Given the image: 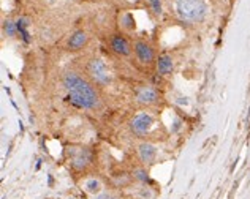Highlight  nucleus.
Returning a JSON list of instances; mask_svg holds the SVG:
<instances>
[{
  "label": "nucleus",
  "mask_w": 250,
  "mask_h": 199,
  "mask_svg": "<svg viewBox=\"0 0 250 199\" xmlns=\"http://www.w3.org/2000/svg\"><path fill=\"white\" fill-rule=\"evenodd\" d=\"M146 8L154 18H162L163 15V6H165V0H143Z\"/></svg>",
  "instance_id": "12"
},
{
  "label": "nucleus",
  "mask_w": 250,
  "mask_h": 199,
  "mask_svg": "<svg viewBox=\"0 0 250 199\" xmlns=\"http://www.w3.org/2000/svg\"><path fill=\"white\" fill-rule=\"evenodd\" d=\"M135 101L136 104L143 106V108H150V106H155L159 104L160 101V92L157 90L154 85H149V84H143V85H138L135 89Z\"/></svg>",
  "instance_id": "5"
},
{
  "label": "nucleus",
  "mask_w": 250,
  "mask_h": 199,
  "mask_svg": "<svg viewBox=\"0 0 250 199\" xmlns=\"http://www.w3.org/2000/svg\"><path fill=\"white\" fill-rule=\"evenodd\" d=\"M119 25H121V29L125 30V32L135 30V18H133V15L128 13V11H124L122 15L119 16Z\"/></svg>",
  "instance_id": "13"
},
{
  "label": "nucleus",
  "mask_w": 250,
  "mask_h": 199,
  "mask_svg": "<svg viewBox=\"0 0 250 199\" xmlns=\"http://www.w3.org/2000/svg\"><path fill=\"white\" fill-rule=\"evenodd\" d=\"M29 27H30V24H29V19L27 18H18L16 19V29H18V35L21 37V40L24 43H30V33H29Z\"/></svg>",
  "instance_id": "11"
},
{
  "label": "nucleus",
  "mask_w": 250,
  "mask_h": 199,
  "mask_svg": "<svg viewBox=\"0 0 250 199\" xmlns=\"http://www.w3.org/2000/svg\"><path fill=\"white\" fill-rule=\"evenodd\" d=\"M84 188H85V191H87V193L97 195V193H100V191H102V183H100V180H98V179L90 177V179H87V180L84 182Z\"/></svg>",
  "instance_id": "14"
},
{
  "label": "nucleus",
  "mask_w": 250,
  "mask_h": 199,
  "mask_svg": "<svg viewBox=\"0 0 250 199\" xmlns=\"http://www.w3.org/2000/svg\"><path fill=\"white\" fill-rule=\"evenodd\" d=\"M65 157L70 164L71 169L75 171H85L90 168L92 161H94V154L89 147L81 144H71L65 149Z\"/></svg>",
  "instance_id": "3"
},
{
  "label": "nucleus",
  "mask_w": 250,
  "mask_h": 199,
  "mask_svg": "<svg viewBox=\"0 0 250 199\" xmlns=\"http://www.w3.org/2000/svg\"><path fill=\"white\" fill-rule=\"evenodd\" d=\"M136 154H138V158H140V161L146 166V164H152L157 158V154H159V150L157 147L149 141H143L138 144L136 147Z\"/></svg>",
  "instance_id": "8"
},
{
  "label": "nucleus",
  "mask_w": 250,
  "mask_h": 199,
  "mask_svg": "<svg viewBox=\"0 0 250 199\" xmlns=\"http://www.w3.org/2000/svg\"><path fill=\"white\" fill-rule=\"evenodd\" d=\"M154 65H155V71L159 76H169L171 73L174 71L176 62H174V57L171 54H168V52H162L160 56H157Z\"/></svg>",
  "instance_id": "10"
},
{
  "label": "nucleus",
  "mask_w": 250,
  "mask_h": 199,
  "mask_svg": "<svg viewBox=\"0 0 250 199\" xmlns=\"http://www.w3.org/2000/svg\"><path fill=\"white\" fill-rule=\"evenodd\" d=\"M133 179L138 182H141V183H147L149 182V174H147V171L144 168H136V169H133Z\"/></svg>",
  "instance_id": "16"
},
{
  "label": "nucleus",
  "mask_w": 250,
  "mask_h": 199,
  "mask_svg": "<svg viewBox=\"0 0 250 199\" xmlns=\"http://www.w3.org/2000/svg\"><path fill=\"white\" fill-rule=\"evenodd\" d=\"M133 54L136 57L138 63H141V65L147 66V65L155 63V59H157L155 49L149 41H146V40H136L133 43Z\"/></svg>",
  "instance_id": "6"
},
{
  "label": "nucleus",
  "mask_w": 250,
  "mask_h": 199,
  "mask_svg": "<svg viewBox=\"0 0 250 199\" xmlns=\"http://www.w3.org/2000/svg\"><path fill=\"white\" fill-rule=\"evenodd\" d=\"M154 125H155L154 116L147 111H141V112H138V114H135L133 117H131L130 130L133 135L143 138V136H147L149 133L152 131Z\"/></svg>",
  "instance_id": "4"
},
{
  "label": "nucleus",
  "mask_w": 250,
  "mask_h": 199,
  "mask_svg": "<svg viewBox=\"0 0 250 199\" xmlns=\"http://www.w3.org/2000/svg\"><path fill=\"white\" fill-rule=\"evenodd\" d=\"M89 43V35L84 29H76L75 32L70 33V37L67 40V49L71 52L81 51L84 49Z\"/></svg>",
  "instance_id": "9"
},
{
  "label": "nucleus",
  "mask_w": 250,
  "mask_h": 199,
  "mask_svg": "<svg viewBox=\"0 0 250 199\" xmlns=\"http://www.w3.org/2000/svg\"><path fill=\"white\" fill-rule=\"evenodd\" d=\"M3 33L8 38H15L18 35V29H16V21H13V19H5L3 21Z\"/></svg>",
  "instance_id": "15"
},
{
  "label": "nucleus",
  "mask_w": 250,
  "mask_h": 199,
  "mask_svg": "<svg viewBox=\"0 0 250 199\" xmlns=\"http://www.w3.org/2000/svg\"><path fill=\"white\" fill-rule=\"evenodd\" d=\"M108 199H114V198H108Z\"/></svg>",
  "instance_id": "17"
},
{
  "label": "nucleus",
  "mask_w": 250,
  "mask_h": 199,
  "mask_svg": "<svg viewBox=\"0 0 250 199\" xmlns=\"http://www.w3.org/2000/svg\"><path fill=\"white\" fill-rule=\"evenodd\" d=\"M62 85L65 94L68 97V101L76 108L84 111L98 109L102 104V98L98 94L95 84L81 76L76 71H67L62 76Z\"/></svg>",
  "instance_id": "1"
},
{
  "label": "nucleus",
  "mask_w": 250,
  "mask_h": 199,
  "mask_svg": "<svg viewBox=\"0 0 250 199\" xmlns=\"http://www.w3.org/2000/svg\"><path fill=\"white\" fill-rule=\"evenodd\" d=\"M85 73L90 81L98 87H106L113 82V71L102 57H92L85 65Z\"/></svg>",
  "instance_id": "2"
},
{
  "label": "nucleus",
  "mask_w": 250,
  "mask_h": 199,
  "mask_svg": "<svg viewBox=\"0 0 250 199\" xmlns=\"http://www.w3.org/2000/svg\"><path fill=\"white\" fill-rule=\"evenodd\" d=\"M108 44H109V49L119 57H128L131 52H133V44H130L127 37L119 32L113 33V35L109 37Z\"/></svg>",
  "instance_id": "7"
}]
</instances>
